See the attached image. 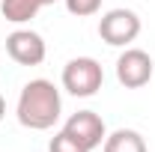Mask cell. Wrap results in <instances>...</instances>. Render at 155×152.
I'll return each instance as SVG.
<instances>
[{
    "instance_id": "5b68a950",
    "label": "cell",
    "mask_w": 155,
    "mask_h": 152,
    "mask_svg": "<svg viewBox=\"0 0 155 152\" xmlns=\"http://www.w3.org/2000/svg\"><path fill=\"white\" fill-rule=\"evenodd\" d=\"M6 54L18 66H39V63H45L48 48H45V39L39 36L36 30L21 27V30H12L6 36Z\"/></svg>"
},
{
    "instance_id": "8fae6325",
    "label": "cell",
    "mask_w": 155,
    "mask_h": 152,
    "mask_svg": "<svg viewBox=\"0 0 155 152\" xmlns=\"http://www.w3.org/2000/svg\"><path fill=\"white\" fill-rule=\"evenodd\" d=\"M6 116V101H3V95H0V119Z\"/></svg>"
},
{
    "instance_id": "52a82bcc",
    "label": "cell",
    "mask_w": 155,
    "mask_h": 152,
    "mask_svg": "<svg viewBox=\"0 0 155 152\" xmlns=\"http://www.w3.org/2000/svg\"><path fill=\"white\" fill-rule=\"evenodd\" d=\"M51 3H57V0H0V12L12 24H27L39 15V9H45Z\"/></svg>"
},
{
    "instance_id": "277c9868",
    "label": "cell",
    "mask_w": 155,
    "mask_h": 152,
    "mask_svg": "<svg viewBox=\"0 0 155 152\" xmlns=\"http://www.w3.org/2000/svg\"><path fill=\"white\" fill-rule=\"evenodd\" d=\"M152 57L140 48H125L119 57H116V81L125 87V90H140L152 81Z\"/></svg>"
},
{
    "instance_id": "9c48e42d",
    "label": "cell",
    "mask_w": 155,
    "mask_h": 152,
    "mask_svg": "<svg viewBox=\"0 0 155 152\" xmlns=\"http://www.w3.org/2000/svg\"><path fill=\"white\" fill-rule=\"evenodd\" d=\"M48 152H87V149H84V146H81V143H78V140H75L69 131H63V128H60V131L51 137Z\"/></svg>"
},
{
    "instance_id": "7a4b0ae2",
    "label": "cell",
    "mask_w": 155,
    "mask_h": 152,
    "mask_svg": "<svg viewBox=\"0 0 155 152\" xmlns=\"http://www.w3.org/2000/svg\"><path fill=\"white\" fill-rule=\"evenodd\" d=\"M104 84V69L93 57H75L63 66V90L75 98H90L96 95Z\"/></svg>"
},
{
    "instance_id": "30bf717a",
    "label": "cell",
    "mask_w": 155,
    "mask_h": 152,
    "mask_svg": "<svg viewBox=\"0 0 155 152\" xmlns=\"http://www.w3.org/2000/svg\"><path fill=\"white\" fill-rule=\"evenodd\" d=\"M66 3V9L78 15V18H90V15H96L98 9H101V0H63Z\"/></svg>"
},
{
    "instance_id": "6da1fadb",
    "label": "cell",
    "mask_w": 155,
    "mask_h": 152,
    "mask_svg": "<svg viewBox=\"0 0 155 152\" xmlns=\"http://www.w3.org/2000/svg\"><path fill=\"white\" fill-rule=\"evenodd\" d=\"M60 114H63V98H60V90L48 78H33L21 87L15 116H18V122L24 128L48 131V128L57 125Z\"/></svg>"
},
{
    "instance_id": "3957f363",
    "label": "cell",
    "mask_w": 155,
    "mask_h": 152,
    "mask_svg": "<svg viewBox=\"0 0 155 152\" xmlns=\"http://www.w3.org/2000/svg\"><path fill=\"white\" fill-rule=\"evenodd\" d=\"M98 36L101 42L114 45V48H128L140 36V15L134 9H107L98 21Z\"/></svg>"
},
{
    "instance_id": "8992f818",
    "label": "cell",
    "mask_w": 155,
    "mask_h": 152,
    "mask_svg": "<svg viewBox=\"0 0 155 152\" xmlns=\"http://www.w3.org/2000/svg\"><path fill=\"white\" fill-rule=\"evenodd\" d=\"M63 131H69L87 152H93L96 146H101V143H104V137H107L104 119H101L96 111H78V114H72L69 119H66Z\"/></svg>"
},
{
    "instance_id": "ba28073f",
    "label": "cell",
    "mask_w": 155,
    "mask_h": 152,
    "mask_svg": "<svg viewBox=\"0 0 155 152\" xmlns=\"http://www.w3.org/2000/svg\"><path fill=\"white\" fill-rule=\"evenodd\" d=\"M101 146H104V152H149L143 134L134 131V128H116V131H110Z\"/></svg>"
}]
</instances>
